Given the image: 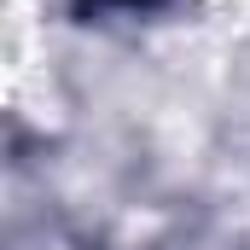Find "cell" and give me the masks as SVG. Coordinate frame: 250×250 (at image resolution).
<instances>
[{
    "mask_svg": "<svg viewBox=\"0 0 250 250\" xmlns=\"http://www.w3.org/2000/svg\"><path fill=\"white\" fill-rule=\"evenodd\" d=\"M82 12H111V6H151V0H76Z\"/></svg>",
    "mask_w": 250,
    "mask_h": 250,
    "instance_id": "6da1fadb",
    "label": "cell"
}]
</instances>
